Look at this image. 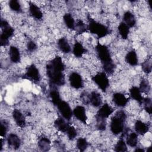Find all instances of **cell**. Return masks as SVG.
I'll return each instance as SVG.
<instances>
[{"mask_svg": "<svg viewBox=\"0 0 152 152\" xmlns=\"http://www.w3.org/2000/svg\"><path fill=\"white\" fill-rule=\"evenodd\" d=\"M126 118L124 111H118L112 118L110 122V131L114 135H118L124 129V124Z\"/></svg>", "mask_w": 152, "mask_h": 152, "instance_id": "obj_3", "label": "cell"}, {"mask_svg": "<svg viewBox=\"0 0 152 152\" xmlns=\"http://www.w3.org/2000/svg\"><path fill=\"white\" fill-rule=\"evenodd\" d=\"M55 126L61 132H66V130L68 128L69 125L65 122L64 119L59 117L54 122Z\"/></svg>", "mask_w": 152, "mask_h": 152, "instance_id": "obj_24", "label": "cell"}, {"mask_svg": "<svg viewBox=\"0 0 152 152\" xmlns=\"http://www.w3.org/2000/svg\"><path fill=\"white\" fill-rule=\"evenodd\" d=\"M142 103H143L144 104V108L145 110L149 115H151L152 112V103L151 99L149 97L144 98Z\"/></svg>", "mask_w": 152, "mask_h": 152, "instance_id": "obj_34", "label": "cell"}, {"mask_svg": "<svg viewBox=\"0 0 152 152\" xmlns=\"http://www.w3.org/2000/svg\"><path fill=\"white\" fill-rule=\"evenodd\" d=\"M96 121H97L96 127H97V129H99L100 131H104L106 129V120L97 119Z\"/></svg>", "mask_w": 152, "mask_h": 152, "instance_id": "obj_38", "label": "cell"}, {"mask_svg": "<svg viewBox=\"0 0 152 152\" xmlns=\"http://www.w3.org/2000/svg\"><path fill=\"white\" fill-rule=\"evenodd\" d=\"M24 78L31 80L34 81H39L40 80V75L39 69L34 64L30 65L27 69L24 75Z\"/></svg>", "mask_w": 152, "mask_h": 152, "instance_id": "obj_8", "label": "cell"}, {"mask_svg": "<svg viewBox=\"0 0 152 152\" xmlns=\"http://www.w3.org/2000/svg\"><path fill=\"white\" fill-rule=\"evenodd\" d=\"M126 62L131 66H136L138 64V57L136 52L132 50L127 53L125 56Z\"/></svg>", "mask_w": 152, "mask_h": 152, "instance_id": "obj_21", "label": "cell"}, {"mask_svg": "<svg viewBox=\"0 0 152 152\" xmlns=\"http://www.w3.org/2000/svg\"><path fill=\"white\" fill-rule=\"evenodd\" d=\"M69 81L71 86L75 89L81 88L83 87V78L81 76L76 72H73L69 75Z\"/></svg>", "mask_w": 152, "mask_h": 152, "instance_id": "obj_10", "label": "cell"}, {"mask_svg": "<svg viewBox=\"0 0 152 152\" xmlns=\"http://www.w3.org/2000/svg\"><path fill=\"white\" fill-rule=\"evenodd\" d=\"M88 147V142L84 138H79L77 141V147L81 151H84Z\"/></svg>", "mask_w": 152, "mask_h": 152, "instance_id": "obj_33", "label": "cell"}, {"mask_svg": "<svg viewBox=\"0 0 152 152\" xmlns=\"http://www.w3.org/2000/svg\"><path fill=\"white\" fill-rule=\"evenodd\" d=\"M129 93L131 97L138 102L140 104H142L143 100V97L141 95V92L140 91L138 87L136 86H133L129 89Z\"/></svg>", "mask_w": 152, "mask_h": 152, "instance_id": "obj_18", "label": "cell"}, {"mask_svg": "<svg viewBox=\"0 0 152 152\" xmlns=\"http://www.w3.org/2000/svg\"><path fill=\"white\" fill-rule=\"evenodd\" d=\"M1 27L2 33L0 35V44L1 46H6L8 45L9 38L12 36L14 30L8 23L4 20L1 21Z\"/></svg>", "mask_w": 152, "mask_h": 152, "instance_id": "obj_5", "label": "cell"}, {"mask_svg": "<svg viewBox=\"0 0 152 152\" xmlns=\"http://www.w3.org/2000/svg\"><path fill=\"white\" fill-rule=\"evenodd\" d=\"M113 110L110 106L107 103H104L97 111L96 116V119L106 120V118H107L113 113Z\"/></svg>", "mask_w": 152, "mask_h": 152, "instance_id": "obj_9", "label": "cell"}, {"mask_svg": "<svg viewBox=\"0 0 152 152\" xmlns=\"http://www.w3.org/2000/svg\"><path fill=\"white\" fill-rule=\"evenodd\" d=\"M8 129V125L5 121H1V136L5 137Z\"/></svg>", "mask_w": 152, "mask_h": 152, "instance_id": "obj_39", "label": "cell"}, {"mask_svg": "<svg viewBox=\"0 0 152 152\" xmlns=\"http://www.w3.org/2000/svg\"><path fill=\"white\" fill-rule=\"evenodd\" d=\"M126 144L131 147H135L137 146V142H138V137L137 134L135 132H131L130 133L126 140Z\"/></svg>", "mask_w": 152, "mask_h": 152, "instance_id": "obj_28", "label": "cell"}, {"mask_svg": "<svg viewBox=\"0 0 152 152\" xmlns=\"http://www.w3.org/2000/svg\"><path fill=\"white\" fill-rule=\"evenodd\" d=\"M63 20L64 21L66 25V26L71 29V30H74L75 28V21L73 18L71 14L69 13H66L63 16Z\"/></svg>", "mask_w": 152, "mask_h": 152, "instance_id": "obj_27", "label": "cell"}, {"mask_svg": "<svg viewBox=\"0 0 152 152\" xmlns=\"http://www.w3.org/2000/svg\"><path fill=\"white\" fill-rule=\"evenodd\" d=\"M38 146L42 151H47L50 150V141L46 137H42L38 141Z\"/></svg>", "mask_w": 152, "mask_h": 152, "instance_id": "obj_25", "label": "cell"}, {"mask_svg": "<svg viewBox=\"0 0 152 152\" xmlns=\"http://www.w3.org/2000/svg\"><path fill=\"white\" fill-rule=\"evenodd\" d=\"M87 50L80 42H75L73 47V54L77 58H81L86 52Z\"/></svg>", "mask_w": 152, "mask_h": 152, "instance_id": "obj_23", "label": "cell"}, {"mask_svg": "<svg viewBox=\"0 0 152 152\" xmlns=\"http://www.w3.org/2000/svg\"><path fill=\"white\" fill-rule=\"evenodd\" d=\"M9 55H10V59L13 63L17 64L20 62V60H21L20 53L18 48H16L15 46H11L10 48Z\"/></svg>", "mask_w": 152, "mask_h": 152, "instance_id": "obj_16", "label": "cell"}, {"mask_svg": "<svg viewBox=\"0 0 152 152\" xmlns=\"http://www.w3.org/2000/svg\"><path fill=\"white\" fill-rule=\"evenodd\" d=\"M115 151L117 152L126 151L127 147L125 142L123 140H119L115 147Z\"/></svg>", "mask_w": 152, "mask_h": 152, "instance_id": "obj_35", "label": "cell"}, {"mask_svg": "<svg viewBox=\"0 0 152 152\" xmlns=\"http://www.w3.org/2000/svg\"><path fill=\"white\" fill-rule=\"evenodd\" d=\"M92 80L103 92H106L109 86V81L105 72H101L96 74L92 77Z\"/></svg>", "mask_w": 152, "mask_h": 152, "instance_id": "obj_6", "label": "cell"}, {"mask_svg": "<svg viewBox=\"0 0 152 152\" xmlns=\"http://www.w3.org/2000/svg\"><path fill=\"white\" fill-rule=\"evenodd\" d=\"M112 100L114 103L119 107H124L128 103V99L121 93H115L113 94Z\"/></svg>", "mask_w": 152, "mask_h": 152, "instance_id": "obj_12", "label": "cell"}, {"mask_svg": "<svg viewBox=\"0 0 152 152\" xmlns=\"http://www.w3.org/2000/svg\"><path fill=\"white\" fill-rule=\"evenodd\" d=\"M58 110L64 118L66 120H70L72 116V111L69 104L63 100H61L60 103L57 105Z\"/></svg>", "mask_w": 152, "mask_h": 152, "instance_id": "obj_7", "label": "cell"}, {"mask_svg": "<svg viewBox=\"0 0 152 152\" xmlns=\"http://www.w3.org/2000/svg\"><path fill=\"white\" fill-rule=\"evenodd\" d=\"M88 28L87 27L85 23L81 20H79L77 21V23L75 24V28L74 30L76 31V32L78 34H83L84 32L87 31V29Z\"/></svg>", "mask_w": 152, "mask_h": 152, "instance_id": "obj_30", "label": "cell"}, {"mask_svg": "<svg viewBox=\"0 0 152 152\" xmlns=\"http://www.w3.org/2000/svg\"><path fill=\"white\" fill-rule=\"evenodd\" d=\"M135 152H144V150L141 148H137V149L135 150Z\"/></svg>", "mask_w": 152, "mask_h": 152, "instance_id": "obj_42", "label": "cell"}, {"mask_svg": "<svg viewBox=\"0 0 152 152\" xmlns=\"http://www.w3.org/2000/svg\"><path fill=\"white\" fill-rule=\"evenodd\" d=\"M52 102L53 104L57 106V105L60 103V102L62 100L60 97V94L59 92L56 90H52L50 91L49 93Z\"/></svg>", "mask_w": 152, "mask_h": 152, "instance_id": "obj_29", "label": "cell"}, {"mask_svg": "<svg viewBox=\"0 0 152 152\" xmlns=\"http://www.w3.org/2000/svg\"><path fill=\"white\" fill-rule=\"evenodd\" d=\"M88 96L89 94H87V93H83L81 95V99H82V100L86 104L89 103V99H88Z\"/></svg>", "mask_w": 152, "mask_h": 152, "instance_id": "obj_41", "label": "cell"}, {"mask_svg": "<svg viewBox=\"0 0 152 152\" xmlns=\"http://www.w3.org/2000/svg\"><path fill=\"white\" fill-rule=\"evenodd\" d=\"M8 144L12 147L14 149L17 150L19 148L21 145V141L20 138L15 134H10L7 138Z\"/></svg>", "mask_w": 152, "mask_h": 152, "instance_id": "obj_15", "label": "cell"}, {"mask_svg": "<svg viewBox=\"0 0 152 152\" xmlns=\"http://www.w3.org/2000/svg\"><path fill=\"white\" fill-rule=\"evenodd\" d=\"M27 49L29 52H33L37 49L36 44L33 41H30L27 44Z\"/></svg>", "mask_w": 152, "mask_h": 152, "instance_id": "obj_40", "label": "cell"}, {"mask_svg": "<svg viewBox=\"0 0 152 152\" xmlns=\"http://www.w3.org/2000/svg\"><path fill=\"white\" fill-rule=\"evenodd\" d=\"M140 91L144 93H148L150 90V86L148 80L142 79L140 83V87H138Z\"/></svg>", "mask_w": 152, "mask_h": 152, "instance_id": "obj_32", "label": "cell"}, {"mask_svg": "<svg viewBox=\"0 0 152 152\" xmlns=\"http://www.w3.org/2000/svg\"><path fill=\"white\" fill-rule=\"evenodd\" d=\"M66 133L67 134L68 138L71 140H74L77 135V132L74 126H70V125L68 126V128L66 130Z\"/></svg>", "mask_w": 152, "mask_h": 152, "instance_id": "obj_37", "label": "cell"}, {"mask_svg": "<svg viewBox=\"0 0 152 152\" xmlns=\"http://www.w3.org/2000/svg\"><path fill=\"white\" fill-rule=\"evenodd\" d=\"M124 23L129 27H133L136 24V20L134 14L130 11H126L123 15Z\"/></svg>", "mask_w": 152, "mask_h": 152, "instance_id": "obj_20", "label": "cell"}, {"mask_svg": "<svg viewBox=\"0 0 152 152\" xmlns=\"http://www.w3.org/2000/svg\"><path fill=\"white\" fill-rule=\"evenodd\" d=\"M87 28L91 33L96 34L98 38L104 37L110 32V30L106 26L97 22L90 17H88V25Z\"/></svg>", "mask_w": 152, "mask_h": 152, "instance_id": "obj_4", "label": "cell"}, {"mask_svg": "<svg viewBox=\"0 0 152 152\" xmlns=\"http://www.w3.org/2000/svg\"><path fill=\"white\" fill-rule=\"evenodd\" d=\"M9 7L14 12L20 13L22 12L21 5L17 0H11L9 2Z\"/></svg>", "mask_w": 152, "mask_h": 152, "instance_id": "obj_31", "label": "cell"}, {"mask_svg": "<svg viewBox=\"0 0 152 152\" xmlns=\"http://www.w3.org/2000/svg\"><path fill=\"white\" fill-rule=\"evenodd\" d=\"M12 117L18 126L23 128L26 125L25 118L22 113L18 109H14L12 112Z\"/></svg>", "mask_w": 152, "mask_h": 152, "instance_id": "obj_13", "label": "cell"}, {"mask_svg": "<svg viewBox=\"0 0 152 152\" xmlns=\"http://www.w3.org/2000/svg\"><path fill=\"white\" fill-rule=\"evenodd\" d=\"M95 48L97 56L102 63L104 72L109 75L112 74L114 72L115 65L113 62L108 48L104 45L97 43Z\"/></svg>", "mask_w": 152, "mask_h": 152, "instance_id": "obj_2", "label": "cell"}, {"mask_svg": "<svg viewBox=\"0 0 152 152\" xmlns=\"http://www.w3.org/2000/svg\"><path fill=\"white\" fill-rule=\"evenodd\" d=\"M89 103L94 107H99L102 103V99L100 94L96 91H92L88 96Z\"/></svg>", "mask_w": 152, "mask_h": 152, "instance_id": "obj_14", "label": "cell"}, {"mask_svg": "<svg viewBox=\"0 0 152 152\" xmlns=\"http://www.w3.org/2000/svg\"><path fill=\"white\" fill-rule=\"evenodd\" d=\"M29 11L31 15L37 20L42 19L43 14L40 9L34 4L30 2L29 4Z\"/></svg>", "mask_w": 152, "mask_h": 152, "instance_id": "obj_17", "label": "cell"}, {"mask_svg": "<svg viewBox=\"0 0 152 152\" xmlns=\"http://www.w3.org/2000/svg\"><path fill=\"white\" fill-rule=\"evenodd\" d=\"M73 115L75 117L84 124H86L87 117L86 115V109L82 106H77L73 110Z\"/></svg>", "mask_w": 152, "mask_h": 152, "instance_id": "obj_11", "label": "cell"}, {"mask_svg": "<svg viewBox=\"0 0 152 152\" xmlns=\"http://www.w3.org/2000/svg\"><path fill=\"white\" fill-rule=\"evenodd\" d=\"M58 46L61 51L65 53H68L71 51L70 45L65 37H61L58 40Z\"/></svg>", "mask_w": 152, "mask_h": 152, "instance_id": "obj_22", "label": "cell"}, {"mask_svg": "<svg viewBox=\"0 0 152 152\" xmlns=\"http://www.w3.org/2000/svg\"><path fill=\"white\" fill-rule=\"evenodd\" d=\"M118 29L121 37L123 39H126L129 33V27L124 22H122L119 24Z\"/></svg>", "mask_w": 152, "mask_h": 152, "instance_id": "obj_26", "label": "cell"}, {"mask_svg": "<svg viewBox=\"0 0 152 152\" xmlns=\"http://www.w3.org/2000/svg\"><path fill=\"white\" fill-rule=\"evenodd\" d=\"M135 129L137 133L144 135L148 131L149 127L144 122L138 120L135 123Z\"/></svg>", "mask_w": 152, "mask_h": 152, "instance_id": "obj_19", "label": "cell"}, {"mask_svg": "<svg viewBox=\"0 0 152 152\" xmlns=\"http://www.w3.org/2000/svg\"><path fill=\"white\" fill-rule=\"evenodd\" d=\"M141 67L142 71L147 74H149L151 71V60L150 59L145 61L141 64Z\"/></svg>", "mask_w": 152, "mask_h": 152, "instance_id": "obj_36", "label": "cell"}, {"mask_svg": "<svg viewBox=\"0 0 152 152\" xmlns=\"http://www.w3.org/2000/svg\"><path fill=\"white\" fill-rule=\"evenodd\" d=\"M65 65L60 56L55 57L46 65V73L52 84L61 86L65 84Z\"/></svg>", "mask_w": 152, "mask_h": 152, "instance_id": "obj_1", "label": "cell"}]
</instances>
